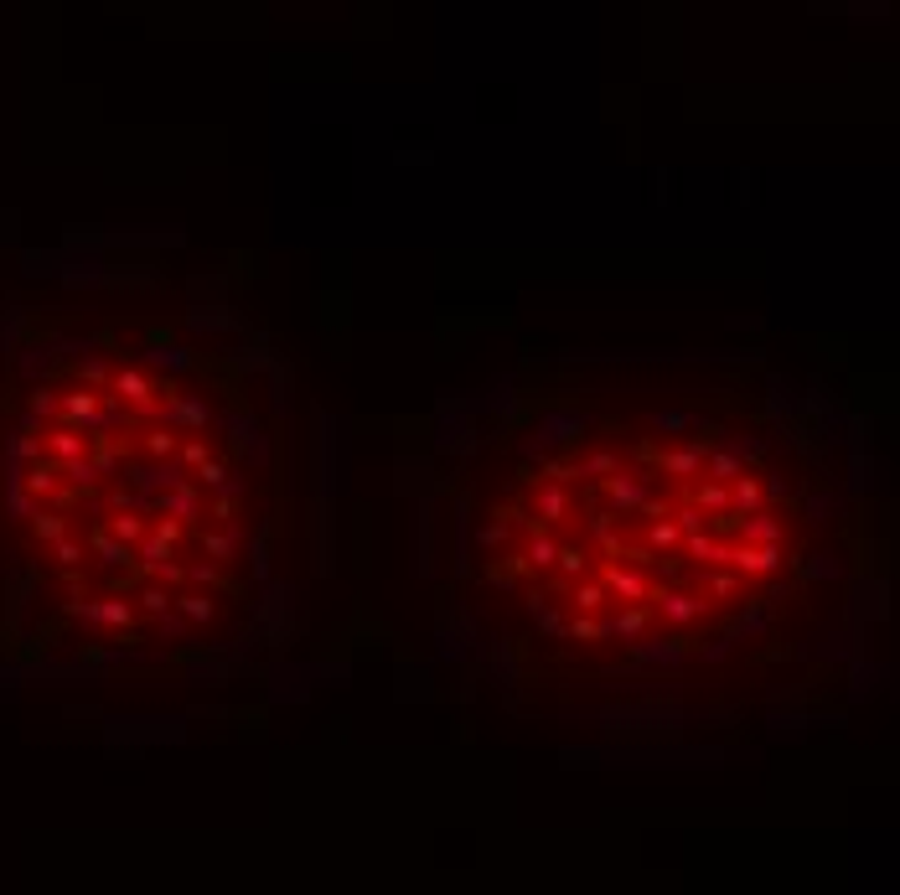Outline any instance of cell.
<instances>
[{
    "instance_id": "6da1fadb",
    "label": "cell",
    "mask_w": 900,
    "mask_h": 895,
    "mask_svg": "<svg viewBox=\"0 0 900 895\" xmlns=\"http://www.w3.org/2000/svg\"><path fill=\"white\" fill-rule=\"evenodd\" d=\"M833 476L761 394H585L471 492L476 611L580 678L709 683L797 642L844 559Z\"/></svg>"
}]
</instances>
